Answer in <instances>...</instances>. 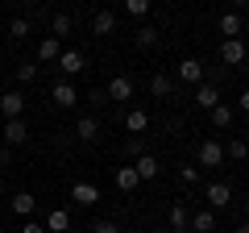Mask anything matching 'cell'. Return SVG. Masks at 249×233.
<instances>
[{
  "label": "cell",
  "instance_id": "1",
  "mask_svg": "<svg viewBox=\"0 0 249 233\" xmlns=\"http://www.w3.org/2000/svg\"><path fill=\"white\" fill-rule=\"evenodd\" d=\"M0 137H4V146H25V142H29V125H25V116H13V121H4Z\"/></svg>",
  "mask_w": 249,
  "mask_h": 233
},
{
  "label": "cell",
  "instance_id": "2",
  "mask_svg": "<svg viewBox=\"0 0 249 233\" xmlns=\"http://www.w3.org/2000/svg\"><path fill=\"white\" fill-rule=\"evenodd\" d=\"M245 42L241 38H224V46H220V63H229V67H241L245 63Z\"/></svg>",
  "mask_w": 249,
  "mask_h": 233
},
{
  "label": "cell",
  "instance_id": "3",
  "mask_svg": "<svg viewBox=\"0 0 249 233\" xmlns=\"http://www.w3.org/2000/svg\"><path fill=\"white\" fill-rule=\"evenodd\" d=\"M21 113H25V92H4V96H0V116L13 121V116H21Z\"/></svg>",
  "mask_w": 249,
  "mask_h": 233
},
{
  "label": "cell",
  "instance_id": "4",
  "mask_svg": "<svg viewBox=\"0 0 249 233\" xmlns=\"http://www.w3.org/2000/svg\"><path fill=\"white\" fill-rule=\"evenodd\" d=\"M71 200H75V204H83V208H91L100 200V188H96V183H88V179H79V183H71Z\"/></svg>",
  "mask_w": 249,
  "mask_h": 233
},
{
  "label": "cell",
  "instance_id": "5",
  "mask_svg": "<svg viewBox=\"0 0 249 233\" xmlns=\"http://www.w3.org/2000/svg\"><path fill=\"white\" fill-rule=\"evenodd\" d=\"M133 171H137V179H158V171H162V162L158 158H154V154H137V158H133Z\"/></svg>",
  "mask_w": 249,
  "mask_h": 233
},
{
  "label": "cell",
  "instance_id": "6",
  "mask_svg": "<svg viewBox=\"0 0 249 233\" xmlns=\"http://www.w3.org/2000/svg\"><path fill=\"white\" fill-rule=\"evenodd\" d=\"M199 167H224V146L208 137V142L199 146Z\"/></svg>",
  "mask_w": 249,
  "mask_h": 233
},
{
  "label": "cell",
  "instance_id": "7",
  "mask_svg": "<svg viewBox=\"0 0 249 233\" xmlns=\"http://www.w3.org/2000/svg\"><path fill=\"white\" fill-rule=\"evenodd\" d=\"M83 67H88V58H83L79 50H62V54H58V71H62V75H79Z\"/></svg>",
  "mask_w": 249,
  "mask_h": 233
},
{
  "label": "cell",
  "instance_id": "8",
  "mask_svg": "<svg viewBox=\"0 0 249 233\" xmlns=\"http://www.w3.org/2000/svg\"><path fill=\"white\" fill-rule=\"evenodd\" d=\"M108 100H133V79L129 75H116V79H108Z\"/></svg>",
  "mask_w": 249,
  "mask_h": 233
},
{
  "label": "cell",
  "instance_id": "9",
  "mask_svg": "<svg viewBox=\"0 0 249 233\" xmlns=\"http://www.w3.org/2000/svg\"><path fill=\"white\" fill-rule=\"evenodd\" d=\"M229 204H232L229 183H208V208H229Z\"/></svg>",
  "mask_w": 249,
  "mask_h": 233
},
{
  "label": "cell",
  "instance_id": "10",
  "mask_svg": "<svg viewBox=\"0 0 249 233\" xmlns=\"http://www.w3.org/2000/svg\"><path fill=\"white\" fill-rule=\"evenodd\" d=\"M178 79H187V83H204V63H199V58H183V63H178Z\"/></svg>",
  "mask_w": 249,
  "mask_h": 233
},
{
  "label": "cell",
  "instance_id": "11",
  "mask_svg": "<svg viewBox=\"0 0 249 233\" xmlns=\"http://www.w3.org/2000/svg\"><path fill=\"white\" fill-rule=\"evenodd\" d=\"M196 104L212 113V108L220 104V88H216V83H199V88H196Z\"/></svg>",
  "mask_w": 249,
  "mask_h": 233
},
{
  "label": "cell",
  "instance_id": "12",
  "mask_svg": "<svg viewBox=\"0 0 249 233\" xmlns=\"http://www.w3.org/2000/svg\"><path fill=\"white\" fill-rule=\"evenodd\" d=\"M191 233H212L216 229V213L212 208H199V213H191V225H187Z\"/></svg>",
  "mask_w": 249,
  "mask_h": 233
},
{
  "label": "cell",
  "instance_id": "13",
  "mask_svg": "<svg viewBox=\"0 0 249 233\" xmlns=\"http://www.w3.org/2000/svg\"><path fill=\"white\" fill-rule=\"evenodd\" d=\"M124 129H129V134H145V129H150V113H145V108H129V113H124Z\"/></svg>",
  "mask_w": 249,
  "mask_h": 233
},
{
  "label": "cell",
  "instance_id": "14",
  "mask_svg": "<svg viewBox=\"0 0 249 233\" xmlns=\"http://www.w3.org/2000/svg\"><path fill=\"white\" fill-rule=\"evenodd\" d=\"M112 29H116V13L100 9L96 17H91V34H96V38H108V34H112Z\"/></svg>",
  "mask_w": 249,
  "mask_h": 233
},
{
  "label": "cell",
  "instance_id": "15",
  "mask_svg": "<svg viewBox=\"0 0 249 233\" xmlns=\"http://www.w3.org/2000/svg\"><path fill=\"white\" fill-rule=\"evenodd\" d=\"M50 96H54V104H58V108H75V104H79V92H75L71 83H54Z\"/></svg>",
  "mask_w": 249,
  "mask_h": 233
},
{
  "label": "cell",
  "instance_id": "16",
  "mask_svg": "<svg viewBox=\"0 0 249 233\" xmlns=\"http://www.w3.org/2000/svg\"><path fill=\"white\" fill-rule=\"evenodd\" d=\"M75 137H79V142H96L100 137V121L96 116H79V121H75Z\"/></svg>",
  "mask_w": 249,
  "mask_h": 233
},
{
  "label": "cell",
  "instance_id": "17",
  "mask_svg": "<svg viewBox=\"0 0 249 233\" xmlns=\"http://www.w3.org/2000/svg\"><path fill=\"white\" fill-rule=\"evenodd\" d=\"M9 208H13L17 216H34V208H37V196H34V192H17Z\"/></svg>",
  "mask_w": 249,
  "mask_h": 233
},
{
  "label": "cell",
  "instance_id": "18",
  "mask_svg": "<svg viewBox=\"0 0 249 233\" xmlns=\"http://www.w3.org/2000/svg\"><path fill=\"white\" fill-rule=\"evenodd\" d=\"M166 216H170V229H175V233H187V225H191V213H187L178 200L170 204V213H166Z\"/></svg>",
  "mask_w": 249,
  "mask_h": 233
},
{
  "label": "cell",
  "instance_id": "19",
  "mask_svg": "<svg viewBox=\"0 0 249 233\" xmlns=\"http://www.w3.org/2000/svg\"><path fill=\"white\" fill-rule=\"evenodd\" d=\"M58 54H62L58 38H42V46H37V63H58Z\"/></svg>",
  "mask_w": 249,
  "mask_h": 233
},
{
  "label": "cell",
  "instance_id": "20",
  "mask_svg": "<svg viewBox=\"0 0 249 233\" xmlns=\"http://www.w3.org/2000/svg\"><path fill=\"white\" fill-rule=\"evenodd\" d=\"M71 229V216H67V208H54L50 216H46V233H67Z\"/></svg>",
  "mask_w": 249,
  "mask_h": 233
},
{
  "label": "cell",
  "instance_id": "21",
  "mask_svg": "<svg viewBox=\"0 0 249 233\" xmlns=\"http://www.w3.org/2000/svg\"><path fill=\"white\" fill-rule=\"evenodd\" d=\"M150 92H154V96H158V100H166L170 92H175V79H170L166 71H158V75H154V79H150Z\"/></svg>",
  "mask_w": 249,
  "mask_h": 233
},
{
  "label": "cell",
  "instance_id": "22",
  "mask_svg": "<svg viewBox=\"0 0 249 233\" xmlns=\"http://www.w3.org/2000/svg\"><path fill=\"white\" fill-rule=\"evenodd\" d=\"M71 29H75L71 13H54V21H50V38H67Z\"/></svg>",
  "mask_w": 249,
  "mask_h": 233
},
{
  "label": "cell",
  "instance_id": "23",
  "mask_svg": "<svg viewBox=\"0 0 249 233\" xmlns=\"http://www.w3.org/2000/svg\"><path fill=\"white\" fill-rule=\"evenodd\" d=\"M224 158H232V162H245V158H249V142H245V137H232V142L224 146Z\"/></svg>",
  "mask_w": 249,
  "mask_h": 233
},
{
  "label": "cell",
  "instance_id": "24",
  "mask_svg": "<svg viewBox=\"0 0 249 233\" xmlns=\"http://www.w3.org/2000/svg\"><path fill=\"white\" fill-rule=\"evenodd\" d=\"M137 183H142V179H137L133 162H129V167H121V171H116V188H121V192H133Z\"/></svg>",
  "mask_w": 249,
  "mask_h": 233
},
{
  "label": "cell",
  "instance_id": "25",
  "mask_svg": "<svg viewBox=\"0 0 249 233\" xmlns=\"http://www.w3.org/2000/svg\"><path fill=\"white\" fill-rule=\"evenodd\" d=\"M220 34L224 38H241V13H224L220 17Z\"/></svg>",
  "mask_w": 249,
  "mask_h": 233
},
{
  "label": "cell",
  "instance_id": "26",
  "mask_svg": "<svg viewBox=\"0 0 249 233\" xmlns=\"http://www.w3.org/2000/svg\"><path fill=\"white\" fill-rule=\"evenodd\" d=\"M133 42H137V50H150V46H158V29H154V25H142Z\"/></svg>",
  "mask_w": 249,
  "mask_h": 233
},
{
  "label": "cell",
  "instance_id": "27",
  "mask_svg": "<svg viewBox=\"0 0 249 233\" xmlns=\"http://www.w3.org/2000/svg\"><path fill=\"white\" fill-rule=\"evenodd\" d=\"M232 116H237V113H232L229 104H216V108H212V125H216V129H229Z\"/></svg>",
  "mask_w": 249,
  "mask_h": 233
},
{
  "label": "cell",
  "instance_id": "28",
  "mask_svg": "<svg viewBox=\"0 0 249 233\" xmlns=\"http://www.w3.org/2000/svg\"><path fill=\"white\" fill-rule=\"evenodd\" d=\"M13 71H17L21 83H34V79H37V63H29V58H25V63H17Z\"/></svg>",
  "mask_w": 249,
  "mask_h": 233
},
{
  "label": "cell",
  "instance_id": "29",
  "mask_svg": "<svg viewBox=\"0 0 249 233\" xmlns=\"http://www.w3.org/2000/svg\"><path fill=\"white\" fill-rule=\"evenodd\" d=\"M9 38H13V42H21V38H29V21H25V17L9 21Z\"/></svg>",
  "mask_w": 249,
  "mask_h": 233
},
{
  "label": "cell",
  "instance_id": "30",
  "mask_svg": "<svg viewBox=\"0 0 249 233\" xmlns=\"http://www.w3.org/2000/svg\"><path fill=\"white\" fill-rule=\"evenodd\" d=\"M124 13L129 17H145L150 13V0H124Z\"/></svg>",
  "mask_w": 249,
  "mask_h": 233
},
{
  "label": "cell",
  "instance_id": "31",
  "mask_svg": "<svg viewBox=\"0 0 249 233\" xmlns=\"http://www.w3.org/2000/svg\"><path fill=\"white\" fill-rule=\"evenodd\" d=\"M91 233H121V229H116V221H96Z\"/></svg>",
  "mask_w": 249,
  "mask_h": 233
},
{
  "label": "cell",
  "instance_id": "32",
  "mask_svg": "<svg viewBox=\"0 0 249 233\" xmlns=\"http://www.w3.org/2000/svg\"><path fill=\"white\" fill-rule=\"evenodd\" d=\"M142 137H145V134H142ZM142 137H129V142H124V150L133 154V158H137V154H145V150H142Z\"/></svg>",
  "mask_w": 249,
  "mask_h": 233
},
{
  "label": "cell",
  "instance_id": "33",
  "mask_svg": "<svg viewBox=\"0 0 249 233\" xmlns=\"http://www.w3.org/2000/svg\"><path fill=\"white\" fill-rule=\"evenodd\" d=\"M178 175H183V183H199V167H183Z\"/></svg>",
  "mask_w": 249,
  "mask_h": 233
},
{
  "label": "cell",
  "instance_id": "34",
  "mask_svg": "<svg viewBox=\"0 0 249 233\" xmlns=\"http://www.w3.org/2000/svg\"><path fill=\"white\" fill-rule=\"evenodd\" d=\"M21 233H46V225L42 221H25V225H21Z\"/></svg>",
  "mask_w": 249,
  "mask_h": 233
},
{
  "label": "cell",
  "instance_id": "35",
  "mask_svg": "<svg viewBox=\"0 0 249 233\" xmlns=\"http://www.w3.org/2000/svg\"><path fill=\"white\" fill-rule=\"evenodd\" d=\"M241 113H249V88L241 92Z\"/></svg>",
  "mask_w": 249,
  "mask_h": 233
},
{
  "label": "cell",
  "instance_id": "36",
  "mask_svg": "<svg viewBox=\"0 0 249 233\" xmlns=\"http://www.w3.org/2000/svg\"><path fill=\"white\" fill-rule=\"evenodd\" d=\"M237 233H249V221H241V225H237Z\"/></svg>",
  "mask_w": 249,
  "mask_h": 233
},
{
  "label": "cell",
  "instance_id": "37",
  "mask_svg": "<svg viewBox=\"0 0 249 233\" xmlns=\"http://www.w3.org/2000/svg\"><path fill=\"white\" fill-rule=\"evenodd\" d=\"M232 4H237V9H245V4H249V0H232Z\"/></svg>",
  "mask_w": 249,
  "mask_h": 233
},
{
  "label": "cell",
  "instance_id": "38",
  "mask_svg": "<svg viewBox=\"0 0 249 233\" xmlns=\"http://www.w3.org/2000/svg\"><path fill=\"white\" fill-rule=\"evenodd\" d=\"M21 4H37V0H21Z\"/></svg>",
  "mask_w": 249,
  "mask_h": 233
},
{
  "label": "cell",
  "instance_id": "39",
  "mask_svg": "<svg viewBox=\"0 0 249 233\" xmlns=\"http://www.w3.org/2000/svg\"><path fill=\"white\" fill-rule=\"evenodd\" d=\"M245 213H249V200H245Z\"/></svg>",
  "mask_w": 249,
  "mask_h": 233
},
{
  "label": "cell",
  "instance_id": "40",
  "mask_svg": "<svg viewBox=\"0 0 249 233\" xmlns=\"http://www.w3.org/2000/svg\"><path fill=\"white\" fill-rule=\"evenodd\" d=\"M67 233H79V229H67Z\"/></svg>",
  "mask_w": 249,
  "mask_h": 233
}]
</instances>
